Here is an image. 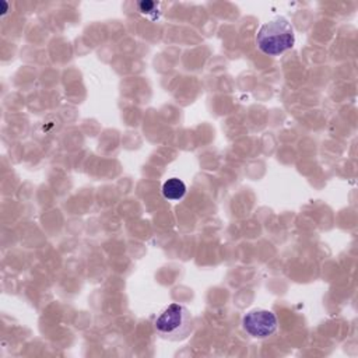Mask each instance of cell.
I'll use <instances>...</instances> for the list:
<instances>
[{
  "instance_id": "1",
  "label": "cell",
  "mask_w": 358,
  "mask_h": 358,
  "mask_svg": "<svg viewBox=\"0 0 358 358\" xmlns=\"http://www.w3.org/2000/svg\"><path fill=\"white\" fill-rule=\"evenodd\" d=\"M295 34L291 22L284 17H275L264 22L256 34V45L264 55L277 56L291 49Z\"/></svg>"
},
{
  "instance_id": "2",
  "label": "cell",
  "mask_w": 358,
  "mask_h": 358,
  "mask_svg": "<svg viewBox=\"0 0 358 358\" xmlns=\"http://www.w3.org/2000/svg\"><path fill=\"white\" fill-rule=\"evenodd\" d=\"M154 329L164 340H185L193 331L192 312L180 303H169L155 317Z\"/></svg>"
},
{
  "instance_id": "3",
  "label": "cell",
  "mask_w": 358,
  "mask_h": 358,
  "mask_svg": "<svg viewBox=\"0 0 358 358\" xmlns=\"http://www.w3.org/2000/svg\"><path fill=\"white\" fill-rule=\"evenodd\" d=\"M242 326L249 336L255 338H266L275 333L278 320L271 310L253 309L242 317Z\"/></svg>"
},
{
  "instance_id": "4",
  "label": "cell",
  "mask_w": 358,
  "mask_h": 358,
  "mask_svg": "<svg viewBox=\"0 0 358 358\" xmlns=\"http://www.w3.org/2000/svg\"><path fill=\"white\" fill-rule=\"evenodd\" d=\"M186 193V185L179 178H169L162 185V194L168 200H179Z\"/></svg>"
},
{
  "instance_id": "5",
  "label": "cell",
  "mask_w": 358,
  "mask_h": 358,
  "mask_svg": "<svg viewBox=\"0 0 358 358\" xmlns=\"http://www.w3.org/2000/svg\"><path fill=\"white\" fill-rule=\"evenodd\" d=\"M137 6H138V11L145 13V14L152 13V11H157V10H155V8H157V3H155V1L144 0V1H140Z\"/></svg>"
}]
</instances>
